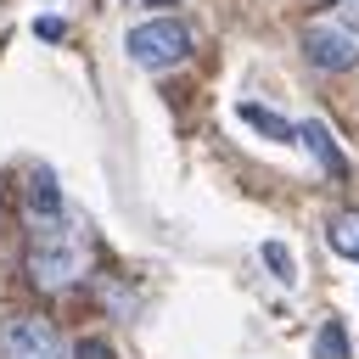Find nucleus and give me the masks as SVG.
<instances>
[{"instance_id":"obj_7","label":"nucleus","mask_w":359,"mask_h":359,"mask_svg":"<svg viewBox=\"0 0 359 359\" xmlns=\"http://www.w3.org/2000/svg\"><path fill=\"white\" fill-rule=\"evenodd\" d=\"M241 118H247V123H252V129H264V135H269V140H297V129H292V123H286V118H275V112H269V107H258V101H247V107H241Z\"/></svg>"},{"instance_id":"obj_8","label":"nucleus","mask_w":359,"mask_h":359,"mask_svg":"<svg viewBox=\"0 0 359 359\" xmlns=\"http://www.w3.org/2000/svg\"><path fill=\"white\" fill-rule=\"evenodd\" d=\"M314 359H348V331H342V320H325V325L314 331Z\"/></svg>"},{"instance_id":"obj_12","label":"nucleus","mask_w":359,"mask_h":359,"mask_svg":"<svg viewBox=\"0 0 359 359\" xmlns=\"http://www.w3.org/2000/svg\"><path fill=\"white\" fill-rule=\"evenodd\" d=\"M320 11H342V17L359 22V0H320Z\"/></svg>"},{"instance_id":"obj_5","label":"nucleus","mask_w":359,"mask_h":359,"mask_svg":"<svg viewBox=\"0 0 359 359\" xmlns=\"http://www.w3.org/2000/svg\"><path fill=\"white\" fill-rule=\"evenodd\" d=\"M297 140H303V146H309V157H314V163L325 168V180H337V185L348 180V157H342V146L331 140V129H325L320 118H309V123H297Z\"/></svg>"},{"instance_id":"obj_1","label":"nucleus","mask_w":359,"mask_h":359,"mask_svg":"<svg viewBox=\"0 0 359 359\" xmlns=\"http://www.w3.org/2000/svg\"><path fill=\"white\" fill-rule=\"evenodd\" d=\"M34 241H28V280L39 292H67L79 286L90 252H84V236L67 213H34Z\"/></svg>"},{"instance_id":"obj_2","label":"nucleus","mask_w":359,"mask_h":359,"mask_svg":"<svg viewBox=\"0 0 359 359\" xmlns=\"http://www.w3.org/2000/svg\"><path fill=\"white\" fill-rule=\"evenodd\" d=\"M303 56L320 73H348L359 62V22L342 11H314L303 22Z\"/></svg>"},{"instance_id":"obj_6","label":"nucleus","mask_w":359,"mask_h":359,"mask_svg":"<svg viewBox=\"0 0 359 359\" xmlns=\"http://www.w3.org/2000/svg\"><path fill=\"white\" fill-rule=\"evenodd\" d=\"M325 241H331L342 258H359V208H342V213H331V224H325Z\"/></svg>"},{"instance_id":"obj_4","label":"nucleus","mask_w":359,"mask_h":359,"mask_svg":"<svg viewBox=\"0 0 359 359\" xmlns=\"http://www.w3.org/2000/svg\"><path fill=\"white\" fill-rule=\"evenodd\" d=\"M0 359H67V348L39 314H0Z\"/></svg>"},{"instance_id":"obj_11","label":"nucleus","mask_w":359,"mask_h":359,"mask_svg":"<svg viewBox=\"0 0 359 359\" xmlns=\"http://www.w3.org/2000/svg\"><path fill=\"white\" fill-rule=\"evenodd\" d=\"M34 34H39V39H62V34H67V22H62V17H39V22H34Z\"/></svg>"},{"instance_id":"obj_9","label":"nucleus","mask_w":359,"mask_h":359,"mask_svg":"<svg viewBox=\"0 0 359 359\" xmlns=\"http://www.w3.org/2000/svg\"><path fill=\"white\" fill-rule=\"evenodd\" d=\"M264 264H269V275H275L280 286H292V280H297V264H292V252H286L280 241H264Z\"/></svg>"},{"instance_id":"obj_3","label":"nucleus","mask_w":359,"mask_h":359,"mask_svg":"<svg viewBox=\"0 0 359 359\" xmlns=\"http://www.w3.org/2000/svg\"><path fill=\"white\" fill-rule=\"evenodd\" d=\"M123 45H129V62H135V67L163 73V67H174V62L191 56V28H185L180 17H151V22L129 28Z\"/></svg>"},{"instance_id":"obj_10","label":"nucleus","mask_w":359,"mask_h":359,"mask_svg":"<svg viewBox=\"0 0 359 359\" xmlns=\"http://www.w3.org/2000/svg\"><path fill=\"white\" fill-rule=\"evenodd\" d=\"M73 359H112V348H107L101 337H84V342L73 348Z\"/></svg>"},{"instance_id":"obj_13","label":"nucleus","mask_w":359,"mask_h":359,"mask_svg":"<svg viewBox=\"0 0 359 359\" xmlns=\"http://www.w3.org/2000/svg\"><path fill=\"white\" fill-rule=\"evenodd\" d=\"M146 6H157V11H163V6H174V0H146Z\"/></svg>"}]
</instances>
